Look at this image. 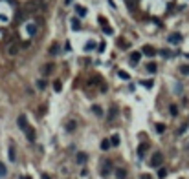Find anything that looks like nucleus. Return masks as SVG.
<instances>
[{
	"label": "nucleus",
	"instance_id": "nucleus-1",
	"mask_svg": "<svg viewBox=\"0 0 189 179\" xmlns=\"http://www.w3.org/2000/svg\"><path fill=\"white\" fill-rule=\"evenodd\" d=\"M110 172H112V161H108V159H107V161L101 163V176L107 177Z\"/></svg>",
	"mask_w": 189,
	"mask_h": 179
},
{
	"label": "nucleus",
	"instance_id": "nucleus-2",
	"mask_svg": "<svg viewBox=\"0 0 189 179\" xmlns=\"http://www.w3.org/2000/svg\"><path fill=\"white\" fill-rule=\"evenodd\" d=\"M162 161H163V155H162L160 152H154L152 157H151V166H160Z\"/></svg>",
	"mask_w": 189,
	"mask_h": 179
},
{
	"label": "nucleus",
	"instance_id": "nucleus-3",
	"mask_svg": "<svg viewBox=\"0 0 189 179\" xmlns=\"http://www.w3.org/2000/svg\"><path fill=\"white\" fill-rule=\"evenodd\" d=\"M17 124H18V128H20V130L26 132V130H28V121H26V115H18Z\"/></svg>",
	"mask_w": 189,
	"mask_h": 179
},
{
	"label": "nucleus",
	"instance_id": "nucleus-4",
	"mask_svg": "<svg viewBox=\"0 0 189 179\" xmlns=\"http://www.w3.org/2000/svg\"><path fill=\"white\" fill-rule=\"evenodd\" d=\"M140 61H141V51H132L131 53V64H132V66H136Z\"/></svg>",
	"mask_w": 189,
	"mask_h": 179
},
{
	"label": "nucleus",
	"instance_id": "nucleus-5",
	"mask_svg": "<svg viewBox=\"0 0 189 179\" xmlns=\"http://www.w3.org/2000/svg\"><path fill=\"white\" fill-rule=\"evenodd\" d=\"M167 40H169V44H178V42L182 40V35L180 33H173V35H169Z\"/></svg>",
	"mask_w": 189,
	"mask_h": 179
},
{
	"label": "nucleus",
	"instance_id": "nucleus-6",
	"mask_svg": "<svg viewBox=\"0 0 189 179\" xmlns=\"http://www.w3.org/2000/svg\"><path fill=\"white\" fill-rule=\"evenodd\" d=\"M141 53H143V55H149V57H154V55H156V49L151 48V46H143Z\"/></svg>",
	"mask_w": 189,
	"mask_h": 179
},
{
	"label": "nucleus",
	"instance_id": "nucleus-7",
	"mask_svg": "<svg viewBox=\"0 0 189 179\" xmlns=\"http://www.w3.org/2000/svg\"><path fill=\"white\" fill-rule=\"evenodd\" d=\"M75 159H77V163H79V165H84V163H86V159H88V155H86L84 152H77Z\"/></svg>",
	"mask_w": 189,
	"mask_h": 179
},
{
	"label": "nucleus",
	"instance_id": "nucleus-8",
	"mask_svg": "<svg viewBox=\"0 0 189 179\" xmlns=\"http://www.w3.org/2000/svg\"><path fill=\"white\" fill-rule=\"evenodd\" d=\"M7 155H9V161H17V152H15V145L9 146V150H7Z\"/></svg>",
	"mask_w": 189,
	"mask_h": 179
},
{
	"label": "nucleus",
	"instance_id": "nucleus-9",
	"mask_svg": "<svg viewBox=\"0 0 189 179\" xmlns=\"http://www.w3.org/2000/svg\"><path fill=\"white\" fill-rule=\"evenodd\" d=\"M108 148H112V141H110V139H103V141H101V150L107 152Z\"/></svg>",
	"mask_w": 189,
	"mask_h": 179
},
{
	"label": "nucleus",
	"instance_id": "nucleus-10",
	"mask_svg": "<svg viewBox=\"0 0 189 179\" xmlns=\"http://www.w3.org/2000/svg\"><path fill=\"white\" fill-rule=\"evenodd\" d=\"M26 137H28V141H29V143H33V141H35V130L28 128V130H26Z\"/></svg>",
	"mask_w": 189,
	"mask_h": 179
},
{
	"label": "nucleus",
	"instance_id": "nucleus-11",
	"mask_svg": "<svg viewBox=\"0 0 189 179\" xmlns=\"http://www.w3.org/2000/svg\"><path fill=\"white\" fill-rule=\"evenodd\" d=\"M28 35H31V37H33V35H37V24H28Z\"/></svg>",
	"mask_w": 189,
	"mask_h": 179
},
{
	"label": "nucleus",
	"instance_id": "nucleus-12",
	"mask_svg": "<svg viewBox=\"0 0 189 179\" xmlns=\"http://www.w3.org/2000/svg\"><path fill=\"white\" fill-rule=\"evenodd\" d=\"M116 177H118V179H127V170L118 168V170H116Z\"/></svg>",
	"mask_w": 189,
	"mask_h": 179
},
{
	"label": "nucleus",
	"instance_id": "nucleus-13",
	"mask_svg": "<svg viewBox=\"0 0 189 179\" xmlns=\"http://www.w3.org/2000/svg\"><path fill=\"white\" fill-rule=\"evenodd\" d=\"M7 53L9 55H17L18 53V44H11V46L7 48Z\"/></svg>",
	"mask_w": 189,
	"mask_h": 179
},
{
	"label": "nucleus",
	"instance_id": "nucleus-14",
	"mask_svg": "<svg viewBox=\"0 0 189 179\" xmlns=\"http://www.w3.org/2000/svg\"><path fill=\"white\" fill-rule=\"evenodd\" d=\"M72 29H73V31H79V29H81V22H79V18H72Z\"/></svg>",
	"mask_w": 189,
	"mask_h": 179
},
{
	"label": "nucleus",
	"instance_id": "nucleus-15",
	"mask_svg": "<svg viewBox=\"0 0 189 179\" xmlns=\"http://www.w3.org/2000/svg\"><path fill=\"white\" fill-rule=\"evenodd\" d=\"M116 115H118V106H112L110 112H108V119L112 121V119H116Z\"/></svg>",
	"mask_w": 189,
	"mask_h": 179
},
{
	"label": "nucleus",
	"instance_id": "nucleus-16",
	"mask_svg": "<svg viewBox=\"0 0 189 179\" xmlns=\"http://www.w3.org/2000/svg\"><path fill=\"white\" fill-rule=\"evenodd\" d=\"M92 49H96V42L88 40L86 44H84V51H92Z\"/></svg>",
	"mask_w": 189,
	"mask_h": 179
},
{
	"label": "nucleus",
	"instance_id": "nucleus-17",
	"mask_svg": "<svg viewBox=\"0 0 189 179\" xmlns=\"http://www.w3.org/2000/svg\"><path fill=\"white\" fill-rule=\"evenodd\" d=\"M156 69H158L156 62H149V64H147V71H149V73H154V71H156Z\"/></svg>",
	"mask_w": 189,
	"mask_h": 179
},
{
	"label": "nucleus",
	"instance_id": "nucleus-18",
	"mask_svg": "<svg viewBox=\"0 0 189 179\" xmlns=\"http://www.w3.org/2000/svg\"><path fill=\"white\" fill-rule=\"evenodd\" d=\"M75 13L79 15V17H84V15H86V9H84L83 6H75Z\"/></svg>",
	"mask_w": 189,
	"mask_h": 179
},
{
	"label": "nucleus",
	"instance_id": "nucleus-19",
	"mask_svg": "<svg viewBox=\"0 0 189 179\" xmlns=\"http://www.w3.org/2000/svg\"><path fill=\"white\" fill-rule=\"evenodd\" d=\"M118 75H119V79H123V81H128V79H131V75H128L127 71H121V69L118 71Z\"/></svg>",
	"mask_w": 189,
	"mask_h": 179
},
{
	"label": "nucleus",
	"instance_id": "nucleus-20",
	"mask_svg": "<svg viewBox=\"0 0 189 179\" xmlns=\"http://www.w3.org/2000/svg\"><path fill=\"white\" fill-rule=\"evenodd\" d=\"M50 71H53V64H46V66L42 68V73H44V75H48Z\"/></svg>",
	"mask_w": 189,
	"mask_h": 179
},
{
	"label": "nucleus",
	"instance_id": "nucleus-21",
	"mask_svg": "<svg viewBox=\"0 0 189 179\" xmlns=\"http://www.w3.org/2000/svg\"><path fill=\"white\" fill-rule=\"evenodd\" d=\"M187 128H189V124H182V128H178V135H184V133H186L187 132Z\"/></svg>",
	"mask_w": 189,
	"mask_h": 179
},
{
	"label": "nucleus",
	"instance_id": "nucleus-22",
	"mask_svg": "<svg viewBox=\"0 0 189 179\" xmlns=\"http://www.w3.org/2000/svg\"><path fill=\"white\" fill-rule=\"evenodd\" d=\"M92 112L96 113V115H99V117L103 115V110H101V108H99V106H92Z\"/></svg>",
	"mask_w": 189,
	"mask_h": 179
},
{
	"label": "nucleus",
	"instance_id": "nucleus-23",
	"mask_svg": "<svg viewBox=\"0 0 189 179\" xmlns=\"http://www.w3.org/2000/svg\"><path fill=\"white\" fill-rule=\"evenodd\" d=\"M165 176H167V170H165V168H160V170H158V177L165 179Z\"/></svg>",
	"mask_w": 189,
	"mask_h": 179
},
{
	"label": "nucleus",
	"instance_id": "nucleus-24",
	"mask_svg": "<svg viewBox=\"0 0 189 179\" xmlns=\"http://www.w3.org/2000/svg\"><path fill=\"white\" fill-rule=\"evenodd\" d=\"M66 130H68V132H73V130H75V122H73V121H70V122L66 124Z\"/></svg>",
	"mask_w": 189,
	"mask_h": 179
},
{
	"label": "nucleus",
	"instance_id": "nucleus-25",
	"mask_svg": "<svg viewBox=\"0 0 189 179\" xmlns=\"http://www.w3.org/2000/svg\"><path fill=\"white\" fill-rule=\"evenodd\" d=\"M180 73H184V75H189V64H186V66L180 68Z\"/></svg>",
	"mask_w": 189,
	"mask_h": 179
},
{
	"label": "nucleus",
	"instance_id": "nucleus-26",
	"mask_svg": "<svg viewBox=\"0 0 189 179\" xmlns=\"http://www.w3.org/2000/svg\"><path fill=\"white\" fill-rule=\"evenodd\" d=\"M110 141H112V145H114V146H118V145H119V137H118V135H112V137H110Z\"/></svg>",
	"mask_w": 189,
	"mask_h": 179
},
{
	"label": "nucleus",
	"instance_id": "nucleus-27",
	"mask_svg": "<svg viewBox=\"0 0 189 179\" xmlns=\"http://www.w3.org/2000/svg\"><path fill=\"white\" fill-rule=\"evenodd\" d=\"M141 84H143V86H145V88H152V79H151V81H141Z\"/></svg>",
	"mask_w": 189,
	"mask_h": 179
},
{
	"label": "nucleus",
	"instance_id": "nucleus-28",
	"mask_svg": "<svg viewBox=\"0 0 189 179\" xmlns=\"http://www.w3.org/2000/svg\"><path fill=\"white\" fill-rule=\"evenodd\" d=\"M156 130H158V133H163V130H165V126H163L162 122H158V124H156Z\"/></svg>",
	"mask_w": 189,
	"mask_h": 179
},
{
	"label": "nucleus",
	"instance_id": "nucleus-29",
	"mask_svg": "<svg viewBox=\"0 0 189 179\" xmlns=\"http://www.w3.org/2000/svg\"><path fill=\"white\" fill-rule=\"evenodd\" d=\"M103 31H105L107 35H112V33H114V29H112L110 26H105V28H103Z\"/></svg>",
	"mask_w": 189,
	"mask_h": 179
},
{
	"label": "nucleus",
	"instance_id": "nucleus-30",
	"mask_svg": "<svg viewBox=\"0 0 189 179\" xmlns=\"http://www.w3.org/2000/svg\"><path fill=\"white\" fill-rule=\"evenodd\" d=\"M99 24H101L103 28H105V26H108V22H107V18H105V17H99Z\"/></svg>",
	"mask_w": 189,
	"mask_h": 179
},
{
	"label": "nucleus",
	"instance_id": "nucleus-31",
	"mask_svg": "<svg viewBox=\"0 0 189 179\" xmlns=\"http://www.w3.org/2000/svg\"><path fill=\"white\" fill-rule=\"evenodd\" d=\"M53 88H55V92H61V81H55V82H53Z\"/></svg>",
	"mask_w": 189,
	"mask_h": 179
},
{
	"label": "nucleus",
	"instance_id": "nucleus-32",
	"mask_svg": "<svg viewBox=\"0 0 189 179\" xmlns=\"http://www.w3.org/2000/svg\"><path fill=\"white\" fill-rule=\"evenodd\" d=\"M59 51V46L55 44V46H52V49H50V53H52V55H55V53Z\"/></svg>",
	"mask_w": 189,
	"mask_h": 179
},
{
	"label": "nucleus",
	"instance_id": "nucleus-33",
	"mask_svg": "<svg viewBox=\"0 0 189 179\" xmlns=\"http://www.w3.org/2000/svg\"><path fill=\"white\" fill-rule=\"evenodd\" d=\"M37 86L41 90H44V88H46V82H44V81H37Z\"/></svg>",
	"mask_w": 189,
	"mask_h": 179
},
{
	"label": "nucleus",
	"instance_id": "nucleus-34",
	"mask_svg": "<svg viewBox=\"0 0 189 179\" xmlns=\"http://www.w3.org/2000/svg\"><path fill=\"white\" fill-rule=\"evenodd\" d=\"M145 150H147V146L141 145V146H140V152H138V153H140V155H143V153H145Z\"/></svg>",
	"mask_w": 189,
	"mask_h": 179
},
{
	"label": "nucleus",
	"instance_id": "nucleus-35",
	"mask_svg": "<svg viewBox=\"0 0 189 179\" xmlns=\"http://www.w3.org/2000/svg\"><path fill=\"white\" fill-rule=\"evenodd\" d=\"M0 176H6V166L0 165Z\"/></svg>",
	"mask_w": 189,
	"mask_h": 179
},
{
	"label": "nucleus",
	"instance_id": "nucleus-36",
	"mask_svg": "<svg viewBox=\"0 0 189 179\" xmlns=\"http://www.w3.org/2000/svg\"><path fill=\"white\" fill-rule=\"evenodd\" d=\"M160 53H162V55H163V57H171V53H169V51H167V49H162V51H160Z\"/></svg>",
	"mask_w": 189,
	"mask_h": 179
},
{
	"label": "nucleus",
	"instance_id": "nucleus-37",
	"mask_svg": "<svg viewBox=\"0 0 189 179\" xmlns=\"http://www.w3.org/2000/svg\"><path fill=\"white\" fill-rule=\"evenodd\" d=\"M169 110H171V113H173V115H176V112H178V110H176V106H171Z\"/></svg>",
	"mask_w": 189,
	"mask_h": 179
},
{
	"label": "nucleus",
	"instance_id": "nucleus-38",
	"mask_svg": "<svg viewBox=\"0 0 189 179\" xmlns=\"http://www.w3.org/2000/svg\"><path fill=\"white\" fill-rule=\"evenodd\" d=\"M42 179H52V177H50L48 174H44V176H42Z\"/></svg>",
	"mask_w": 189,
	"mask_h": 179
},
{
	"label": "nucleus",
	"instance_id": "nucleus-39",
	"mask_svg": "<svg viewBox=\"0 0 189 179\" xmlns=\"http://www.w3.org/2000/svg\"><path fill=\"white\" fill-rule=\"evenodd\" d=\"M141 179H151V176H141Z\"/></svg>",
	"mask_w": 189,
	"mask_h": 179
},
{
	"label": "nucleus",
	"instance_id": "nucleus-40",
	"mask_svg": "<svg viewBox=\"0 0 189 179\" xmlns=\"http://www.w3.org/2000/svg\"><path fill=\"white\" fill-rule=\"evenodd\" d=\"M64 4H66V6H68V4H72V0H64Z\"/></svg>",
	"mask_w": 189,
	"mask_h": 179
},
{
	"label": "nucleus",
	"instance_id": "nucleus-41",
	"mask_svg": "<svg viewBox=\"0 0 189 179\" xmlns=\"http://www.w3.org/2000/svg\"><path fill=\"white\" fill-rule=\"evenodd\" d=\"M20 179H29V177H26V176H20Z\"/></svg>",
	"mask_w": 189,
	"mask_h": 179
}]
</instances>
